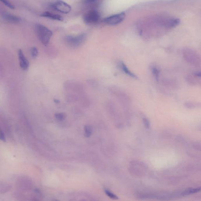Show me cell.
Wrapping results in <instances>:
<instances>
[{"label": "cell", "mask_w": 201, "mask_h": 201, "mask_svg": "<svg viewBox=\"0 0 201 201\" xmlns=\"http://www.w3.org/2000/svg\"><path fill=\"white\" fill-rule=\"evenodd\" d=\"M36 32L39 40L45 46L47 45L52 37L53 33L52 31L43 25H36Z\"/></svg>", "instance_id": "obj_1"}, {"label": "cell", "mask_w": 201, "mask_h": 201, "mask_svg": "<svg viewBox=\"0 0 201 201\" xmlns=\"http://www.w3.org/2000/svg\"><path fill=\"white\" fill-rule=\"evenodd\" d=\"M86 38V35L82 34L77 36H67L64 38L67 45L72 48L78 47L81 45Z\"/></svg>", "instance_id": "obj_2"}, {"label": "cell", "mask_w": 201, "mask_h": 201, "mask_svg": "<svg viewBox=\"0 0 201 201\" xmlns=\"http://www.w3.org/2000/svg\"><path fill=\"white\" fill-rule=\"evenodd\" d=\"M183 54L187 62L194 65L197 66L200 64L201 58L195 51L189 49H185L183 51Z\"/></svg>", "instance_id": "obj_3"}, {"label": "cell", "mask_w": 201, "mask_h": 201, "mask_svg": "<svg viewBox=\"0 0 201 201\" xmlns=\"http://www.w3.org/2000/svg\"><path fill=\"white\" fill-rule=\"evenodd\" d=\"M125 17V13L123 12L105 18L103 20V22L106 24L115 25L121 23L124 20Z\"/></svg>", "instance_id": "obj_4"}, {"label": "cell", "mask_w": 201, "mask_h": 201, "mask_svg": "<svg viewBox=\"0 0 201 201\" xmlns=\"http://www.w3.org/2000/svg\"><path fill=\"white\" fill-rule=\"evenodd\" d=\"M52 7L61 13L67 14L71 11V6L67 3L61 0H58L52 4Z\"/></svg>", "instance_id": "obj_5"}, {"label": "cell", "mask_w": 201, "mask_h": 201, "mask_svg": "<svg viewBox=\"0 0 201 201\" xmlns=\"http://www.w3.org/2000/svg\"><path fill=\"white\" fill-rule=\"evenodd\" d=\"M99 18V13L97 11L90 10L84 15V20L87 24L92 25L97 22Z\"/></svg>", "instance_id": "obj_6"}, {"label": "cell", "mask_w": 201, "mask_h": 201, "mask_svg": "<svg viewBox=\"0 0 201 201\" xmlns=\"http://www.w3.org/2000/svg\"><path fill=\"white\" fill-rule=\"evenodd\" d=\"M18 55L19 60V65L20 68L23 70H27L29 67V61L26 58L23 52L21 49L18 50Z\"/></svg>", "instance_id": "obj_7"}, {"label": "cell", "mask_w": 201, "mask_h": 201, "mask_svg": "<svg viewBox=\"0 0 201 201\" xmlns=\"http://www.w3.org/2000/svg\"><path fill=\"white\" fill-rule=\"evenodd\" d=\"M2 16L4 20L12 23H18L20 22L21 20L19 17L7 12L3 13Z\"/></svg>", "instance_id": "obj_8"}, {"label": "cell", "mask_w": 201, "mask_h": 201, "mask_svg": "<svg viewBox=\"0 0 201 201\" xmlns=\"http://www.w3.org/2000/svg\"><path fill=\"white\" fill-rule=\"evenodd\" d=\"M41 16L45 18H49L52 20H58V21H62L63 18L59 15L54 14L50 12H44L41 15Z\"/></svg>", "instance_id": "obj_9"}, {"label": "cell", "mask_w": 201, "mask_h": 201, "mask_svg": "<svg viewBox=\"0 0 201 201\" xmlns=\"http://www.w3.org/2000/svg\"><path fill=\"white\" fill-rule=\"evenodd\" d=\"M120 68H121V69H122L123 71L125 73L128 75L132 77L133 78H136V76L130 71V70L128 69L125 64L123 62H120Z\"/></svg>", "instance_id": "obj_10"}, {"label": "cell", "mask_w": 201, "mask_h": 201, "mask_svg": "<svg viewBox=\"0 0 201 201\" xmlns=\"http://www.w3.org/2000/svg\"><path fill=\"white\" fill-rule=\"evenodd\" d=\"M201 191V187H197V188H188L186 190L181 193L182 195H188L196 193L199 192Z\"/></svg>", "instance_id": "obj_11"}, {"label": "cell", "mask_w": 201, "mask_h": 201, "mask_svg": "<svg viewBox=\"0 0 201 201\" xmlns=\"http://www.w3.org/2000/svg\"><path fill=\"white\" fill-rule=\"evenodd\" d=\"M185 106L188 108H194L195 107H201V103L188 102L185 103Z\"/></svg>", "instance_id": "obj_12"}, {"label": "cell", "mask_w": 201, "mask_h": 201, "mask_svg": "<svg viewBox=\"0 0 201 201\" xmlns=\"http://www.w3.org/2000/svg\"><path fill=\"white\" fill-rule=\"evenodd\" d=\"M85 136L86 137H89L91 135L92 129L90 125H86L85 127Z\"/></svg>", "instance_id": "obj_13"}, {"label": "cell", "mask_w": 201, "mask_h": 201, "mask_svg": "<svg viewBox=\"0 0 201 201\" xmlns=\"http://www.w3.org/2000/svg\"><path fill=\"white\" fill-rule=\"evenodd\" d=\"M104 192H105L106 195L108 197H110V198L114 200L118 199V197L117 196H116L115 195H114V194H113V193L111 192V191H110V190H104Z\"/></svg>", "instance_id": "obj_14"}, {"label": "cell", "mask_w": 201, "mask_h": 201, "mask_svg": "<svg viewBox=\"0 0 201 201\" xmlns=\"http://www.w3.org/2000/svg\"><path fill=\"white\" fill-rule=\"evenodd\" d=\"M31 54L33 58H36L38 55V50L36 47L32 48L30 50Z\"/></svg>", "instance_id": "obj_15"}, {"label": "cell", "mask_w": 201, "mask_h": 201, "mask_svg": "<svg viewBox=\"0 0 201 201\" xmlns=\"http://www.w3.org/2000/svg\"><path fill=\"white\" fill-rule=\"evenodd\" d=\"M1 1L2 3H3V4L9 8L13 9V10L15 9L14 6L10 3L8 0H1Z\"/></svg>", "instance_id": "obj_16"}, {"label": "cell", "mask_w": 201, "mask_h": 201, "mask_svg": "<svg viewBox=\"0 0 201 201\" xmlns=\"http://www.w3.org/2000/svg\"><path fill=\"white\" fill-rule=\"evenodd\" d=\"M55 118L60 121H62L66 118V115L64 113H57L55 114Z\"/></svg>", "instance_id": "obj_17"}, {"label": "cell", "mask_w": 201, "mask_h": 201, "mask_svg": "<svg viewBox=\"0 0 201 201\" xmlns=\"http://www.w3.org/2000/svg\"><path fill=\"white\" fill-rule=\"evenodd\" d=\"M153 74L156 78V80H158L159 78V71L158 69L155 67H153L152 69Z\"/></svg>", "instance_id": "obj_18"}, {"label": "cell", "mask_w": 201, "mask_h": 201, "mask_svg": "<svg viewBox=\"0 0 201 201\" xmlns=\"http://www.w3.org/2000/svg\"><path fill=\"white\" fill-rule=\"evenodd\" d=\"M193 147L194 149L199 151H201V143H195L193 144Z\"/></svg>", "instance_id": "obj_19"}, {"label": "cell", "mask_w": 201, "mask_h": 201, "mask_svg": "<svg viewBox=\"0 0 201 201\" xmlns=\"http://www.w3.org/2000/svg\"><path fill=\"white\" fill-rule=\"evenodd\" d=\"M143 121H144V125H145L146 128H147V129L149 128L150 127V123L148 120L146 118H144V120H143Z\"/></svg>", "instance_id": "obj_20"}, {"label": "cell", "mask_w": 201, "mask_h": 201, "mask_svg": "<svg viewBox=\"0 0 201 201\" xmlns=\"http://www.w3.org/2000/svg\"><path fill=\"white\" fill-rule=\"evenodd\" d=\"M1 138L3 141H6L5 135H4V133L2 131V130H1Z\"/></svg>", "instance_id": "obj_21"}, {"label": "cell", "mask_w": 201, "mask_h": 201, "mask_svg": "<svg viewBox=\"0 0 201 201\" xmlns=\"http://www.w3.org/2000/svg\"><path fill=\"white\" fill-rule=\"evenodd\" d=\"M96 0H84V1L86 3H90L95 1Z\"/></svg>", "instance_id": "obj_22"}, {"label": "cell", "mask_w": 201, "mask_h": 201, "mask_svg": "<svg viewBox=\"0 0 201 201\" xmlns=\"http://www.w3.org/2000/svg\"><path fill=\"white\" fill-rule=\"evenodd\" d=\"M195 75L196 76L201 77V71L196 73L195 74Z\"/></svg>", "instance_id": "obj_23"}, {"label": "cell", "mask_w": 201, "mask_h": 201, "mask_svg": "<svg viewBox=\"0 0 201 201\" xmlns=\"http://www.w3.org/2000/svg\"><path fill=\"white\" fill-rule=\"evenodd\" d=\"M34 191H35V192L37 193H39L40 192V190H39L38 189H36Z\"/></svg>", "instance_id": "obj_24"}, {"label": "cell", "mask_w": 201, "mask_h": 201, "mask_svg": "<svg viewBox=\"0 0 201 201\" xmlns=\"http://www.w3.org/2000/svg\"><path fill=\"white\" fill-rule=\"evenodd\" d=\"M54 102H55V103H60V101L58 100L57 99H55L54 100Z\"/></svg>", "instance_id": "obj_25"}]
</instances>
